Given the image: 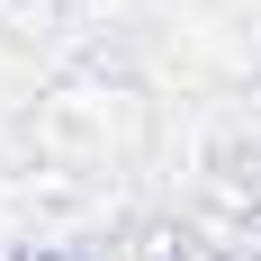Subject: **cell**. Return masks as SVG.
<instances>
[{
  "instance_id": "6da1fadb",
  "label": "cell",
  "mask_w": 261,
  "mask_h": 261,
  "mask_svg": "<svg viewBox=\"0 0 261 261\" xmlns=\"http://www.w3.org/2000/svg\"><path fill=\"white\" fill-rule=\"evenodd\" d=\"M36 135H45L54 162H108L144 144V90L108 72H72L36 99Z\"/></svg>"
},
{
  "instance_id": "7a4b0ae2",
  "label": "cell",
  "mask_w": 261,
  "mask_h": 261,
  "mask_svg": "<svg viewBox=\"0 0 261 261\" xmlns=\"http://www.w3.org/2000/svg\"><path fill=\"white\" fill-rule=\"evenodd\" d=\"M0 180H9V162H0Z\"/></svg>"
},
{
  "instance_id": "3957f363",
  "label": "cell",
  "mask_w": 261,
  "mask_h": 261,
  "mask_svg": "<svg viewBox=\"0 0 261 261\" xmlns=\"http://www.w3.org/2000/svg\"><path fill=\"white\" fill-rule=\"evenodd\" d=\"M45 261H63V252H45Z\"/></svg>"
}]
</instances>
